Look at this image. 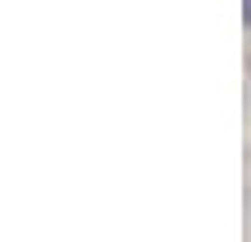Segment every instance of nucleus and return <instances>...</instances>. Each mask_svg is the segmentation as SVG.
<instances>
[{
	"label": "nucleus",
	"mask_w": 251,
	"mask_h": 242,
	"mask_svg": "<svg viewBox=\"0 0 251 242\" xmlns=\"http://www.w3.org/2000/svg\"><path fill=\"white\" fill-rule=\"evenodd\" d=\"M242 23L251 27V0H242Z\"/></svg>",
	"instance_id": "nucleus-1"
}]
</instances>
